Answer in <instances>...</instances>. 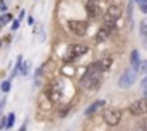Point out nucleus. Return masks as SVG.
<instances>
[{"label": "nucleus", "instance_id": "obj_23", "mask_svg": "<svg viewBox=\"0 0 147 131\" xmlns=\"http://www.w3.org/2000/svg\"><path fill=\"white\" fill-rule=\"evenodd\" d=\"M5 124H7V119H5V118H2V123H0V130H3V128H5Z\"/></svg>", "mask_w": 147, "mask_h": 131}, {"label": "nucleus", "instance_id": "obj_16", "mask_svg": "<svg viewBox=\"0 0 147 131\" xmlns=\"http://www.w3.org/2000/svg\"><path fill=\"white\" fill-rule=\"evenodd\" d=\"M14 121H16V116H14V112H10V114L7 116V124H5V128H12V126H14Z\"/></svg>", "mask_w": 147, "mask_h": 131}, {"label": "nucleus", "instance_id": "obj_1", "mask_svg": "<svg viewBox=\"0 0 147 131\" xmlns=\"http://www.w3.org/2000/svg\"><path fill=\"white\" fill-rule=\"evenodd\" d=\"M101 77H103V68L99 65V61H96V63H91V65L87 66L84 77L80 78V84H82L84 89L94 90V89H98V85L101 84Z\"/></svg>", "mask_w": 147, "mask_h": 131}, {"label": "nucleus", "instance_id": "obj_12", "mask_svg": "<svg viewBox=\"0 0 147 131\" xmlns=\"http://www.w3.org/2000/svg\"><path fill=\"white\" fill-rule=\"evenodd\" d=\"M108 36H110V31H108L106 27H101V29L98 31V34H96V41H98V43H103V41L108 39Z\"/></svg>", "mask_w": 147, "mask_h": 131}, {"label": "nucleus", "instance_id": "obj_25", "mask_svg": "<svg viewBox=\"0 0 147 131\" xmlns=\"http://www.w3.org/2000/svg\"><path fill=\"white\" fill-rule=\"evenodd\" d=\"M140 9H142V12H144V14H147V3H146V5H140Z\"/></svg>", "mask_w": 147, "mask_h": 131}, {"label": "nucleus", "instance_id": "obj_17", "mask_svg": "<svg viewBox=\"0 0 147 131\" xmlns=\"http://www.w3.org/2000/svg\"><path fill=\"white\" fill-rule=\"evenodd\" d=\"M29 61H26V63H22V66H21V73H22V75H28V73H29Z\"/></svg>", "mask_w": 147, "mask_h": 131}, {"label": "nucleus", "instance_id": "obj_18", "mask_svg": "<svg viewBox=\"0 0 147 131\" xmlns=\"http://www.w3.org/2000/svg\"><path fill=\"white\" fill-rule=\"evenodd\" d=\"M10 19H12V15H10V14H5V15H2V17H0V24H7Z\"/></svg>", "mask_w": 147, "mask_h": 131}, {"label": "nucleus", "instance_id": "obj_4", "mask_svg": "<svg viewBox=\"0 0 147 131\" xmlns=\"http://www.w3.org/2000/svg\"><path fill=\"white\" fill-rule=\"evenodd\" d=\"M103 119H105V123L106 124H110V126H116L120 121H121V111L120 109H106L105 112H103Z\"/></svg>", "mask_w": 147, "mask_h": 131}, {"label": "nucleus", "instance_id": "obj_6", "mask_svg": "<svg viewBox=\"0 0 147 131\" xmlns=\"http://www.w3.org/2000/svg\"><path fill=\"white\" fill-rule=\"evenodd\" d=\"M69 29L75 36H84L87 33V22H84V21H69Z\"/></svg>", "mask_w": 147, "mask_h": 131}, {"label": "nucleus", "instance_id": "obj_24", "mask_svg": "<svg viewBox=\"0 0 147 131\" xmlns=\"http://www.w3.org/2000/svg\"><path fill=\"white\" fill-rule=\"evenodd\" d=\"M135 2H137L139 5H146V3H147V0H135Z\"/></svg>", "mask_w": 147, "mask_h": 131}, {"label": "nucleus", "instance_id": "obj_9", "mask_svg": "<svg viewBox=\"0 0 147 131\" xmlns=\"http://www.w3.org/2000/svg\"><path fill=\"white\" fill-rule=\"evenodd\" d=\"M46 97L50 99L51 102H58V100L62 99V89H60V85H58V84H53V85L46 90Z\"/></svg>", "mask_w": 147, "mask_h": 131}, {"label": "nucleus", "instance_id": "obj_30", "mask_svg": "<svg viewBox=\"0 0 147 131\" xmlns=\"http://www.w3.org/2000/svg\"><path fill=\"white\" fill-rule=\"evenodd\" d=\"M0 46H2V41H0Z\"/></svg>", "mask_w": 147, "mask_h": 131}, {"label": "nucleus", "instance_id": "obj_20", "mask_svg": "<svg viewBox=\"0 0 147 131\" xmlns=\"http://www.w3.org/2000/svg\"><path fill=\"white\" fill-rule=\"evenodd\" d=\"M139 128H140V130H147V118H144V119L139 121Z\"/></svg>", "mask_w": 147, "mask_h": 131}, {"label": "nucleus", "instance_id": "obj_15", "mask_svg": "<svg viewBox=\"0 0 147 131\" xmlns=\"http://www.w3.org/2000/svg\"><path fill=\"white\" fill-rule=\"evenodd\" d=\"M99 65L103 68V72H106V70L113 65V60H111V58H103V60H99Z\"/></svg>", "mask_w": 147, "mask_h": 131}, {"label": "nucleus", "instance_id": "obj_2", "mask_svg": "<svg viewBox=\"0 0 147 131\" xmlns=\"http://www.w3.org/2000/svg\"><path fill=\"white\" fill-rule=\"evenodd\" d=\"M87 51H89V49H87L86 44H70V46H67V49H65V53H63V61H65V63H70L74 60L80 58L82 55H86Z\"/></svg>", "mask_w": 147, "mask_h": 131}, {"label": "nucleus", "instance_id": "obj_10", "mask_svg": "<svg viewBox=\"0 0 147 131\" xmlns=\"http://www.w3.org/2000/svg\"><path fill=\"white\" fill-rule=\"evenodd\" d=\"M130 63H132V68H135L137 72H139V66H140V56H139V51H132V55H130Z\"/></svg>", "mask_w": 147, "mask_h": 131}, {"label": "nucleus", "instance_id": "obj_29", "mask_svg": "<svg viewBox=\"0 0 147 131\" xmlns=\"http://www.w3.org/2000/svg\"><path fill=\"white\" fill-rule=\"evenodd\" d=\"M0 111H2V104H0Z\"/></svg>", "mask_w": 147, "mask_h": 131}, {"label": "nucleus", "instance_id": "obj_19", "mask_svg": "<svg viewBox=\"0 0 147 131\" xmlns=\"http://www.w3.org/2000/svg\"><path fill=\"white\" fill-rule=\"evenodd\" d=\"M2 90H3V92H9V90H10V82H9V80H5V82L2 84Z\"/></svg>", "mask_w": 147, "mask_h": 131}, {"label": "nucleus", "instance_id": "obj_11", "mask_svg": "<svg viewBox=\"0 0 147 131\" xmlns=\"http://www.w3.org/2000/svg\"><path fill=\"white\" fill-rule=\"evenodd\" d=\"M105 106V100H98V102H94V104H91L87 109H86V116H91L92 112H96L99 107H103Z\"/></svg>", "mask_w": 147, "mask_h": 131}, {"label": "nucleus", "instance_id": "obj_7", "mask_svg": "<svg viewBox=\"0 0 147 131\" xmlns=\"http://www.w3.org/2000/svg\"><path fill=\"white\" fill-rule=\"evenodd\" d=\"M130 112L135 116H142L147 112V99H139L130 106Z\"/></svg>", "mask_w": 147, "mask_h": 131}, {"label": "nucleus", "instance_id": "obj_13", "mask_svg": "<svg viewBox=\"0 0 147 131\" xmlns=\"http://www.w3.org/2000/svg\"><path fill=\"white\" fill-rule=\"evenodd\" d=\"M140 36H142V41H144V46L147 48V21L140 22Z\"/></svg>", "mask_w": 147, "mask_h": 131}, {"label": "nucleus", "instance_id": "obj_27", "mask_svg": "<svg viewBox=\"0 0 147 131\" xmlns=\"http://www.w3.org/2000/svg\"><path fill=\"white\" fill-rule=\"evenodd\" d=\"M0 10H2V12L5 10V5H3V3H0Z\"/></svg>", "mask_w": 147, "mask_h": 131}, {"label": "nucleus", "instance_id": "obj_14", "mask_svg": "<svg viewBox=\"0 0 147 131\" xmlns=\"http://www.w3.org/2000/svg\"><path fill=\"white\" fill-rule=\"evenodd\" d=\"M21 66H22V56H19V58H17V61H16V66H14V72H12L10 78H14V77L21 72Z\"/></svg>", "mask_w": 147, "mask_h": 131}, {"label": "nucleus", "instance_id": "obj_8", "mask_svg": "<svg viewBox=\"0 0 147 131\" xmlns=\"http://www.w3.org/2000/svg\"><path fill=\"white\" fill-rule=\"evenodd\" d=\"M120 17H121V9H120V7H116V5L108 7V10H106V14H105V21H106V22H116Z\"/></svg>", "mask_w": 147, "mask_h": 131}, {"label": "nucleus", "instance_id": "obj_21", "mask_svg": "<svg viewBox=\"0 0 147 131\" xmlns=\"http://www.w3.org/2000/svg\"><path fill=\"white\" fill-rule=\"evenodd\" d=\"M139 72H142V73H147V61H140Z\"/></svg>", "mask_w": 147, "mask_h": 131}, {"label": "nucleus", "instance_id": "obj_3", "mask_svg": "<svg viewBox=\"0 0 147 131\" xmlns=\"http://www.w3.org/2000/svg\"><path fill=\"white\" fill-rule=\"evenodd\" d=\"M135 78H137V70H135V68H128V70H125V72L121 73V77H120V80H118V85H120L121 89H127V87L134 85Z\"/></svg>", "mask_w": 147, "mask_h": 131}, {"label": "nucleus", "instance_id": "obj_26", "mask_svg": "<svg viewBox=\"0 0 147 131\" xmlns=\"http://www.w3.org/2000/svg\"><path fill=\"white\" fill-rule=\"evenodd\" d=\"M142 87H147V75H146V78L142 80Z\"/></svg>", "mask_w": 147, "mask_h": 131}, {"label": "nucleus", "instance_id": "obj_5", "mask_svg": "<svg viewBox=\"0 0 147 131\" xmlns=\"http://www.w3.org/2000/svg\"><path fill=\"white\" fill-rule=\"evenodd\" d=\"M86 9H87V15H89L91 19H98V17L101 15V12H103L99 0H87Z\"/></svg>", "mask_w": 147, "mask_h": 131}, {"label": "nucleus", "instance_id": "obj_22", "mask_svg": "<svg viewBox=\"0 0 147 131\" xmlns=\"http://www.w3.org/2000/svg\"><path fill=\"white\" fill-rule=\"evenodd\" d=\"M19 24H21V22H19V19H17V21H14V22H12V31L19 29Z\"/></svg>", "mask_w": 147, "mask_h": 131}, {"label": "nucleus", "instance_id": "obj_28", "mask_svg": "<svg viewBox=\"0 0 147 131\" xmlns=\"http://www.w3.org/2000/svg\"><path fill=\"white\" fill-rule=\"evenodd\" d=\"M144 96L147 97V87H144Z\"/></svg>", "mask_w": 147, "mask_h": 131}]
</instances>
